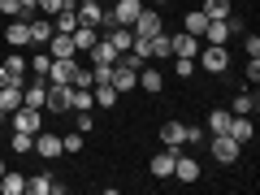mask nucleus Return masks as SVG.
<instances>
[{
  "mask_svg": "<svg viewBox=\"0 0 260 195\" xmlns=\"http://www.w3.org/2000/svg\"><path fill=\"white\" fill-rule=\"evenodd\" d=\"M139 13H143V0H117L113 9H104L100 26H109V30H113V26H130Z\"/></svg>",
  "mask_w": 260,
  "mask_h": 195,
  "instance_id": "f257e3e1",
  "label": "nucleus"
},
{
  "mask_svg": "<svg viewBox=\"0 0 260 195\" xmlns=\"http://www.w3.org/2000/svg\"><path fill=\"white\" fill-rule=\"evenodd\" d=\"M195 65L208 70V74H225V70H230V52H225L221 44H204L200 52H195Z\"/></svg>",
  "mask_w": 260,
  "mask_h": 195,
  "instance_id": "f03ea898",
  "label": "nucleus"
},
{
  "mask_svg": "<svg viewBox=\"0 0 260 195\" xmlns=\"http://www.w3.org/2000/svg\"><path fill=\"white\" fill-rule=\"evenodd\" d=\"M109 83H113V91H117V95L135 91V87H139V65H130V61H121V56H117V61H113V78H109Z\"/></svg>",
  "mask_w": 260,
  "mask_h": 195,
  "instance_id": "7ed1b4c3",
  "label": "nucleus"
},
{
  "mask_svg": "<svg viewBox=\"0 0 260 195\" xmlns=\"http://www.w3.org/2000/svg\"><path fill=\"white\" fill-rule=\"evenodd\" d=\"M204 143H208V152H213V160H221V165H234L239 152H243V143L234 139V135H213V139H204Z\"/></svg>",
  "mask_w": 260,
  "mask_h": 195,
  "instance_id": "20e7f679",
  "label": "nucleus"
},
{
  "mask_svg": "<svg viewBox=\"0 0 260 195\" xmlns=\"http://www.w3.org/2000/svg\"><path fill=\"white\" fill-rule=\"evenodd\" d=\"M9 117H13V130H26V135H39V130H44V109L22 104V109H13Z\"/></svg>",
  "mask_w": 260,
  "mask_h": 195,
  "instance_id": "39448f33",
  "label": "nucleus"
},
{
  "mask_svg": "<svg viewBox=\"0 0 260 195\" xmlns=\"http://www.w3.org/2000/svg\"><path fill=\"white\" fill-rule=\"evenodd\" d=\"M130 35H135V39H152V35H160V18H156L152 9H143L139 18L130 22Z\"/></svg>",
  "mask_w": 260,
  "mask_h": 195,
  "instance_id": "423d86ee",
  "label": "nucleus"
},
{
  "mask_svg": "<svg viewBox=\"0 0 260 195\" xmlns=\"http://www.w3.org/2000/svg\"><path fill=\"white\" fill-rule=\"evenodd\" d=\"M0 39L9 48H22V44H30V30H26V18H9L5 22V30H0Z\"/></svg>",
  "mask_w": 260,
  "mask_h": 195,
  "instance_id": "0eeeda50",
  "label": "nucleus"
},
{
  "mask_svg": "<svg viewBox=\"0 0 260 195\" xmlns=\"http://www.w3.org/2000/svg\"><path fill=\"white\" fill-rule=\"evenodd\" d=\"M70 95H74V91H70L65 83H52V87L44 91V104H48L52 113H70V109H74V104H70Z\"/></svg>",
  "mask_w": 260,
  "mask_h": 195,
  "instance_id": "6e6552de",
  "label": "nucleus"
},
{
  "mask_svg": "<svg viewBox=\"0 0 260 195\" xmlns=\"http://www.w3.org/2000/svg\"><path fill=\"white\" fill-rule=\"evenodd\" d=\"M74 74H78V61L74 56H52V70H48V78H52V83H74Z\"/></svg>",
  "mask_w": 260,
  "mask_h": 195,
  "instance_id": "1a4fd4ad",
  "label": "nucleus"
},
{
  "mask_svg": "<svg viewBox=\"0 0 260 195\" xmlns=\"http://www.w3.org/2000/svg\"><path fill=\"white\" fill-rule=\"evenodd\" d=\"M26 70H30V61L18 52V48H9V56H5V74H9V83L22 87V83H26Z\"/></svg>",
  "mask_w": 260,
  "mask_h": 195,
  "instance_id": "9d476101",
  "label": "nucleus"
},
{
  "mask_svg": "<svg viewBox=\"0 0 260 195\" xmlns=\"http://www.w3.org/2000/svg\"><path fill=\"white\" fill-rule=\"evenodd\" d=\"M13 109H22V87L18 83H5V87H0V121L9 117Z\"/></svg>",
  "mask_w": 260,
  "mask_h": 195,
  "instance_id": "9b49d317",
  "label": "nucleus"
},
{
  "mask_svg": "<svg viewBox=\"0 0 260 195\" xmlns=\"http://www.w3.org/2000/svg\"><path fill=\"white\" fill-rule=\"evenodd\" d=\"M160 143H165V148H174V152H182L186 126H182V121H165V126H160Z\"/></svg>",
  "mask_w": 260,
  "mask_h": 195,
  "instance_id": "f8f14e48",
  "label": "nucleus"
},
{
  "mask_svg": "<svg viewBox=\"0 0 260 195\" xmlns=\"http://www.w3.org/2000/svg\"><path fill=\"white\" fill-rule=\"evenodd\" d=\"M174 178H178V182H200V160H191V156L178 152V156H174Z\"/></svg>",
  "mask_w": 260,
  "mask_h": 195,
  "instance_id": "ddd939ff",
  "label": "nucleus"
},
{
  "mask_svg": "<svg viewBox=\"0 0 260 195\" xmlns=\"http://www.w3.org/2000/svg\"><path fill=\"white\" fill-rule=\"evenodd\" d=\"M48 56H74L78 48H74V35H65V30H52V39H48Z\"/></svg>",
  "mask_w": 260,
  "mask_h": 195,
  "instance_id": "4468645a",
  "label": "nucleus"
},
{
  "mask_svg": "<svg viewBox=\"0 0 260 195\" xmlns=\"http://www.w3.org/2000/svg\"><path fill=\"white\" fill-rule=\"evenodd\" d=\"M26 30H30V44H48L52 39V18L35 13V18H26Z\"/></svg>",
  "mask_w": 260,
  "mask_h": 195,
  "instance_id": "2eb2a0df",
  "label": "nucleus"
},
{
  "mask_svg": "<svg viewBox=\"0 0 260 195\" xmlns=\"http://www.w3.org/2000/svg\"><path fill=\"white\" fill-rule=\"evenodd\" d=\"M169 39H174V56H191V61H195V52L204 48V39H200V35H186V30H182V35H169Z\"/></svg>",
  "mask_w": 260,
  "mask_h": 195,
  "instance_id": "dca6fc26",
  "label": "nucleus"
},
{
  "mask_svg": "<svg viewBox=\"0 0 260 195\" xmlns=\"http://www.w3.org/2000/svg\"><path fill=\"white\" fill-rule=\"evenodd\" d=\"M225 135H234V139L247 148V143L256 139V126H251V117H239V113H234V117H230V130H225Z\"/></svg>",
  "mask_w": 260,
  "mask_h": 195,
  "instance_id": "f3484780",
  "label": "nucleus"
},
{
  "mask_svg": "<svg viewBox=\"0 0 260 195\" xmlns=\"http://www.w3.org/2000/svg\"><path fill=\"white\" fill-rule=\"evenodd\" d=\"M35 152H39L44 160L61 156V135H48V130H39V135H35Z\"/></svg>",
  "mask_w": 260,
  "mask_h": 195,
  "instance_id": "a211bd4d",
  "label": "nucleus"
},
{
  "mask_svg": "<svg viewBox=\"0 0 260 195\" xmlns=\"http://www.w3.org/2000/svg\"><path fill=\"white\" fill-rule=\"evenodd\" d=\"M174 148H160L156 156H152V178H174Z\"/></svg>",
  "mask_w": 260,
  "mask_h": 195,
  "instance_id": "6ab92c4d",
  "label": "nucleus"
},
{
  "mask_svg": "<svg viewBox=\"0 0 260 195\" xmlns=\"http://www.w3.org/2000/svg\"><path fill=\"white\" fill-rule=\"evenodd\" d=\"M139 87H143L148 95H156L160 87H165V74H156V70H152V65L143 61V65H139Z\"/></svg>",
  "mask_w": 260,
  "mask_h": 195,
  "instance_id": "aec40b11",
  "label": "nucleus"
},
{
  "mask_svg": "<svg viewBox=\"0 0 260 195\" xmlns=\"http://www.w3.org/2000/svg\"><path fill=\"white\" fill-rule=\"evenodd\" d=\"M87 52H91V65H113V61H117V48H113L109 39H95Z\"/></svg>",
  "mask_w": 260,
  "mask_h": 195,
  "instance_id": "412c9836",
  "label": "nucleus"
},
{
  "mask_svg": "<svg viewBox=\"0 0 260 195\" xmlns=\"http://www.w3.org/2000/svg\"><path fill=\"white\" fill-rule=\"evenodd\" d=\"M204 44H225L230 39V26H225V18H208V26H204Z\"/></svg>",
  "mask_w": 260,
  "mask_h": 195,
  "instance_id": "4be33fe9",
  "label": "nucleus"
},
{
  "mask_svg": "<svg viewBox=\"0 0 260 195\" xmlns=\"http://www.w3.org/2000/svg\"><path fill=\"white\" fill-rule=\"evenodd\" d=\"M52 30L74 35V30H78V9H56V13H52Z\"/></svg>",
  "mask_w": 260,
  "mask_h": 195,
  "instance_id": "5701e85b",
  "label": "nucleus"
},
{
  "mask_svg": "<svg viewBox=\"0 0 260 195\" xmlns=\"http://www.w3.org/2000/svg\"><path fill=\"white\" fill-rule=\"evenodd\" d=\"M148 56H156V61H160V56H174V39H169L165 30L152 35V39H148Z\"/></svg>",
  "mask_w": 260,
  "mask_h": 195,
  "instance_id": "b1692460",
  "label": "nucleus"
},
{
  "mask_svg": "<svg viewBox=\"0 0 260 195\" xmlns=\"http://www.w3.org/2000/svg\"><path fill=\"white\" fill-rule=\"evenodd\" d=\"M0 191H5V195H22V191H26V178L13 174V169H5V174H0Z\"/></svg>",
  "mask_w": 260,
  "mask_h": 195,
  "instance_id": "393cba45",
  "label": "nucleus"
},
{
  "mask_svg": "<svg viewBox=\"0 0 260 195\" xmlns=\"http://www.w3.org/2000/svg\"><path fill=\"white\" fill-rule=\"evenodd\" d=\"M91 95H95V109H113V104H117V91H113V83H95V87H91Z\"/></svg>",
  "mask_w": 260,
  "mask_h": 195,
  "instance_id": "a878e982",
  "label": "nucleus"
},
{
  "mask_svg": "<svg viewBox=\"0 0 260 195\" xmlns=\"http://www.w3.org/2000/svg\"><path fill=\"white\" fill-rule=\"evenodd\" d=\"M230 113L251 117V113H256V91H239V95H234V104H230Z\"/></svg>",
  "mask_w": 260,
  "mask_h": 195,
  "instance_id": "bb28decb",
  "label": "nucleus"
},
{
  "mask_svg": "<svg viewBox=\"0 0 260 195\" xmlns=\"http://www.w3.org/2000/svg\"><path fill=\"white\" fill-rule=\"evenodd\" d=\"M100 18H104L100 0H95V5H83V9H78V26H100Z\"/></svg>",
  "mask_w": 260,
  "mask_h": 195,
  "instance_id": "cd10ccee",
  "label": "nucleus"
},
{
  "mask_svg": "<svg viewBox=\"0 0 260 195\" xmlns=\"http://www.w3.org/2000/svg\"><path fill=\"white\" fill-rule=\"evenodd\" d=\"M230 117H234V113L213 109V113H208V130H213V135H225V130H230Z\"/></svg>",
  "mask_w": 260,
  "mask_h": 195,
  "instance_id": "c85d7f7f",
  "label": "nucleus"
},
{
  "mask_svg": "<svg viewBox=\"0 0 260 195\" xmlns=\"http://www.w3.org/2000/svg\"><path fill=\"white\" fill-rule=\"evenodd\" d=\"M230 5H234V0H204V18H230Z\"/></svg>",
  "mask_w": 260,
  "mask_h": 195,
  "instance_id": "c756f323",
  "label": "nucleus"
},
{
  "mask_svg": "<svg viewBox=\"0 0 260 195\" xmlns=\"http://www.w3.org/2000/svg\"><path fill=\"white\" fill-rule=\"evenodd\" d=\"M26 191H30V195H52V174H39V178H26Z\"/></svg>",
  "mask_w": 260,
  "mask_h": 195,
  "instance_id": "7c9ffc66",
  "label": "nucleus"
},
{
  "mask_svg": "<svg viewBox=\"0 0 260 195\" xmlns=\"http://www.w3.org/2000/svg\"><path fill=\"white\" fill-rule=\"evenodd\" d=\"M204 26H208L204 9H191V13H186V35H204Z\"/></svg>",
  "mask_w": 260,
  "mask_h": 195,
  "instance_id": "2f4dec72",
  "label": "nucleus"
},
{
  "mask_svg": "<svg viewBox=\"0 0 260 195\" xmlns=\"http://www.w3.org/2000/svg\"><path fill=\"white\" fill-rule=\"evenodd\" d=\"M91 44H95V26H78L74 30V48H78V52H87Z\"/></svg>",
  "mask_w": 260,
  "mask_h": 195,
  "instance_id": "473e14b6",
  "label": "nucleus"
},
{
  "mask_svg": "<svg viewBox=\"0 0 260 195\" xmlns=\"http://www.w3.org/2000/svg\"><path fill=\"white\" fill-rule=\"evenodd\" d=\"M13 152H35V135H26V130H13Z\"/></svg>",
  "mask_w": 260,
  "mask_h": 195,
  "instance_id": "72a5a7b5",
  "label": "nucleus"
},
{
  "mask_svg": "<svg viewBox=\"0 0 260 195\" xmlns=\"http://www.w3.org/2000/svg\"><path fill=\"white\" fill-rule=\"evenodd\" d=\"M30 70H35L39 78H48V70H52V56H48V48H44L39 56H30Z\"/></svg>",
  "mask_w": 260,
  "mask_h": 195,
  "instance_id": "f704fd0d",
  "label": "nucleus"
},
{
  "mask_svg": "<svg viewBox=\"0 0 260 195\" xmlns=\"http://www.w3.org/2000/svg\"><path fill=\"white\" fill-rule=\"evenodd\" d=\"M0 18L9 22V18H22V5L18 0H0Z\"/></svg>",
  "mask_w": 260,
  "mask_h": 195,
  "instance_id": "c9c22d12",
  "label": "nucleus"
},
{
  "mask_svg": "<svg viewBox=\"0 0 260 195\" xmlns=\"http://www.w3.org/2000/svg\"><path fill=\"white\" fill-rule=\"evenodd\" d=\"M78 148H83V130H74V135L61 139V152H78Z\"/></svg>",
  "mask_w": 260,
  "mask_h": 195,
  "instance_id": "e433bc0d",
  "label": "nucleus"
},
{
  "mask_svg": "<svg viewBox=\"0 0 260 195\" xmlns=\"http://www.w3.org/2000/svg\"><path fill=\"white\" fill-rule=\"evenodd\" d=\"M247 83H251V87L260 83V56H247Z\"/></svg>",
  "mask_w": 260,
  "mask_h": 195,
  "instance_id": "4c0bfd02",
  "label": "nucleus"
},
{
  "mask_svg": "<svg viewBox=\"0 0 260 195\" xmlns=\"http://www.w3.org/2000/svg\"><path fill=\"white\" fill-rule=\"evenodd\" d=\"M174 61H178V74H182V78L195 74V61H191V56H174Z\"/></svg>",
  "mask_w": 260,
  "mask_h": 195,
  "instance_id": "58836bf2",
  "label": "nucleus"
},
{
  "mask_svg": "<svg viewBox=\"0 0 260 195\" xmlns=\"http://www.w3.org/2000/svg\"><path fill=\"white\" fill-rule=\"evenodd\" d=\"M70 87H95V78H91V70H78V74H74V83H70Z\"/></svg>",
  "mask_w": 260,
  "mask_h": 195,
  "instance_id": "ea45409f",
  "label": "nucleus"
},
{
  "mask_svg": "<svg viewBox=\"0 0 260 195\" xmlns=\"http://www.w3.org/2000/svg\"><path fill=\"white\" fill-rule=\"evenodd\" d=\"M56 9H61V0H39V13H44V18H52Z\"/></svg>",
  "mask_w": 260,
  "mask_h": 195,
  "instance_id": "a19ab883",
  "label": "nucleus"
},
{
  "mask_svg": "<svg viewBox=\"0 0 260 195\" xmlns=\"http://www.w3.org/2000/svg\"><path fill=\"white\" fill-rule=\"evenodd\" d=\"M204 139H208V135L200 126H186V143H204Z\"/></svg>",
  "mask_w": 260,
  "mask_h": 195,
  "instance_id": "79ce46f5",
  "label": "nucleus"
},
{
  "mask_svg": "<svg viewBox=\"0 0 260 195\" xmlns=\"http://www.w3.org/2000/svg\"><path fill=\"white\" fill-rule=\"evenodd\" d=\"M243 48H247V56H260V35H247V44H243Z\"/></svg>",
  "mask_w": 260,
  "mask_h": 195,
  "instance_id": "37998d69",
  "label": "nucleus"
},
{
  "mask_svg": "<svg viewBox=\"0 0 260 195\" xmlns=\"http://www.w3.org/2000/svg\"><path fill=\"white\" fill-rule=\"evenodd\" d=\"M5 83H9V74H5V61H0V87H5Z\"/></svg>",
  "mask_w": 260,
  "mask_h": 195,
  "instance_id": "c03bdc74",
  "label": "nucleus"
},
{
  "mask_svg": "<svg viewBox=\"0 0 260 195\" xmlns=\"http://www.w3.org/2000/svg\"><path fill=\"white\" fill-rule=\"evenodd\" d=\"M78 5H95V0H78Z\"/></svg>",
  "mask_w": 260,
  "mask_h": 195,
  "instance_id": "a18cd8bd",
  "label": "nucleus"
},
{
  "mask_svg": "<svg viewBox=\"0 0 260 195\" xmlns=\"http://www.w3.org/2000/svg\"><path fill=\"white\" fill-rule=\"evenodd\" d=\"M152 5H169V0H152Z\"/></svg>",
  "mask_w": 260,
  "mask_h": 195,
  "instance_id": "49530a36",
  "label": "nucleus"
},
{
  "mask_svg": "<svg viewBox=\"0 0 260 195\" xmlns=\"http://www.w3.org/2000/svg\"><path fill=\"white\" fill-rule=\"evenodd\" d=\"M0 174H5V160H0Z\"/></svg>",
  "mask_w": 260,
  "mask_h": 195,
  "instance_id": "de8ad7c7",
  "label": "nucleus"
},
{
  "mask_svg": "<svg viewBox=\"0 0 260 195\" xmlns=\"http://www.w3.org/2000/svg\"><path fill=\"white\" fill-rule=\"evenodd\" d=\"M0 61H5V52H0Z\"/></svg>",
  "mask_w": 260,
  "mask_h": 195,
  "instance_id": "09e8293b",
  "label": "nucleus"
},
{
  "mask_svg": "<svg viewBox=\"0 0 260 195\" xmlns=\"http://www.w3.org/2000/svg\"><path fill=\"white\" fill-rule=\"evenodd\" d=\"M0 30H5V22H0Z\"/></svg>",
  "mask_w": 260,
  "mask_h": 195,
  "instance_id": "8fccbe9b",
  "label": "nucleus"
},
{
  "mask_svg": "<svg viewBox=\"0 0 260 195\" xmlns=\"http://www.w3.org/2000/svg\"><path fill=\"white\" fill-rule=\"evenodd\" d=\"M243 5H247V0H243Z\"/></svg>",
  "mask_w": 260,
  "mask_h": 195,
  "instance_id": "3c124183",
  "label": "nucleus"
}]
</instances>
